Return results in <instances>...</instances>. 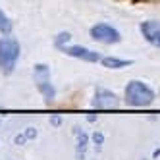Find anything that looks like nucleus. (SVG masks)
Masks as SVG:
<instances>
[{"label":"nucleus","instance_id":"5","mask_svg":"<svg viewBox=\"0 0 160 160\" xmlns=\"http://www.w3.org/2000/svg\"><path fill=\"white\" fill-rule=\"evenodd\" d=\"M60 50L68 56H73V58L85 60V62H98L100 60V56L95 50H89V48L81 47V44H70V47H62Z\"/></svg>","mask_w":160,"mask_h":160},{"label":"nucleus","instance_id":"8","mask_svg":"<svg viewBox=\"0 0 160 160\" xmlns=\"http://www.w3.org/2000/svg\"><path fill=\"white\" fill-rule=\"evenodd\" d=\"M70 39H72V35H70V33H68V31H62L60 35H56V41H54V44H56L58 48H62V47H66V42L70 41Z\"/></svg>","mask_w":160,"mask_h":160},{"label":"nucleus","instance_id":"7","mask_svg":"<svg viewBox=\"0 0 160 160\" xmlns=\"http://www.w3.org/2000/svg\"><path fill=\"white\" fill-rule=\"evenodd\" d=\"M100 62H102L104 68H110V70H120V68H125V66H131L133 64L131 60H120V58H112V56L100 58Z\"/></svg>","mask_w":160,"mask_h":160},{"label":"nucleus","instance_id":"2","mask_svg":"<svg viewBox=\"0 0 160 160\" xmlns=\"http://www.w3.org/2000/svg\"><path fill=\"white\" fill-rule=\"evenodd\" d=\"M19 60V42L14 37H2L0 39V70L2 73L10 75Z\"/></svg>","mask_w":160,"mask_h":160},{"label":"nucleus","instance_id":"1","mask_svg":"<svg viewBox=\"0 0 160 160\" xmlns=\"http://www.w3.org/2000/svg\"><path fill=\"white\" fill-rule=\"evenodd\" d=\"M123 98H125V102H128L129 106L145 108V106H148V104H152V100H154V91L148 87L145 81L133 79V81H129L128 87H125Z\"/></svg>","mask_w":160,"mask_h":160},{"label":"nucleus","instance_id":"4","mask_svg":"<svg viewBox=\"0 0 160 160\" xmlns=\"http://www.w3.org/2000/svg\"><path fill=\"white\" fill-rule=\"evenodd\" d=\"M141 33L148 44L160 48V21L156 19H148V21H143L141 23Z\"/></svg>","mask_w":160,"mask_h":160},{"label":"nucleus","instance_id":"12","mask_svg":"<svg viewBox=\"0 0 160 160\" xmlns=\"http://www.w3.org/2000/svg\"><path fill=\"white\" fill-rule=\"evenodd\" d=\"M95 141L97 143H102V135H95Z\"/></svg>","mask_w":160,"mask_h":160},{"label":"nucleus","instance_id":"3","mask_svg":"<svg viewBox=\"0 0 160 160\" xmlns=\"http://www.w3.org/2000/svg\"><path fill=\"white\" fill-rule=\"evenodd\" d=\"M91 37L97 42H104V44H116L122 41L120 31L108 23H97L95 27H91Z\"/></svg>","mask_w":160,"mask_h":160},{"label":"nucleus","instance_id":"9","mask_svg":"<svg viewBox=\"0 0 160 160\" xmlns=\"http://www.w3.org/2000/svg\"><path fill=\"white\" fill-rule=\"evenodd\" d=\"M10 29H12V21L8 19V16L0 10V31H4V33H8Z\"/></svg>","mask_w":160,"mask_h":160},{"label":"nucleus","instance_id":"11","mask_svg":"<svg viewBox=\"0 0 160 160\" xmlns=\"http://www.w3.org/2000/svg\"><path fill=\"white\" fill-rule=\"evenodd\" d=\"M60 122H62V120H60V118H52V123H54V125H58V123H60Z\"/></svg>","mask_w":160,"mask_h":160},{"label":"nucleus","instance_id":"10","mask_svg":"<svg viewBox=\"0 0 160 160\" xmlns=\"http://www.w3.org/2000/svg\"><path fill=\"white\" fill-rule=\"evenodd\" d=\"M25 137H35V129H33V128H29V129L25 131Z\"/></svg>","mask_w":160,"mask_h":160},{"label":"nucleus","instance_id":"6","mask_svg":"<svg viewBox=\"0 0 160 160\" xmlns=\"http://www.w3.org/2000/svg\"><path fill=\"white\" fill-rule=\"evenodd\" d=\"M93 104L97 108H116L120 104V98L114 95L112 91H108V89H97Z\"/></svg>","mask_w":160,"mask_h":160}]
</instances>
